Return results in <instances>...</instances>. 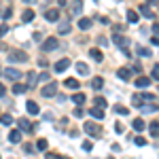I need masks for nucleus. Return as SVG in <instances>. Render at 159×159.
I'll use <instances>...</instances> for the list:
<instances>
[{"mask_svg": "<svg viewBox=\"0 0 159 159\" xmlns=\"http://www.w3.org/2000/svg\"><path fill=\"white\" fill-rule=\"evenodd\" d=\"M155 98L157 96H153V93H136L134 98H132V102H134V106L142 108L144 104H155Z\"/></svg>", "mask_w": 159, "mask_h": 159, "instance_id": "nucleus-1", "label": "nucleus"}, {"mask_svg": "<svg viewBox=\"0 0 159 159\" xmlns=\"http://www.w3.org/2000/svg\"><path fill=\"white\" fill-rule=\"evenodd\" d=\"M83 129H85L91 138H100V136H102V129H100L93 121H85V123H83Z\"/></svg>", "mask_w": 159, "mask_h": 159, "instance_id": "nucleus-2", "label": "nucleus"}, {"mask_svg": "<svg viewBox=\"0 0 159 159\" xmlns=\"http://www.w3.org/2000/svg\"><path fill=\"white\" fill-rule=\"evenodd\" d=\"M43 98H55L57 96V83L55 81H51V83H47V85L43 87Z\"/></svg>", "mask_w": 159, "mask_h": 159, "instance_id": "nucleus-3", "label": "nucleus"}, {"mask_svg": "<svg viewBox=\"0 0 159 159\" xmlns=\"http://www.w3.org/2000/svg\"><path fill=\"white\" fill-rule=\"evenodd\" d=\"M112 43H115V45H117V47H119L123 53H127V47H129V38L121 36V34H115V36H112Z\"/></svg>", "mask_w": 159, "mask_h": 159, "instance_id": "nucleus-4", "label": "nucleus"}, {"mask_svg": "<svg viewBox=\"0 0 159 159\" xmlns=\"http://www.w3.org/2000/svg\"><path fill=\"white\" fill-rule=\"evenodd\" d=\"M9 61H28V53L21 49H13L9 51Z\"/></svg>", "mask_w": 159, "mask_h": 159, "instance_id": "nucleus-5", "label": "nucleus"}, {"mask_svg": "<svg viewBox=\"0 0 159 159\" xmlns=\"http://www.w3.org/2000/svg\"><path fill=\"white\" fill-rule=\"evenodd\" d=\"M57 47H60L57 45V38H47V40H43V47L40 49L43 51H55Z\"/></svg>", "mask_w": 159, "mask_h": 159, "instance_id": "nucleus-6", "label": "nucleus"}, {"mask_svg": "<svg viewBox=\"0 0 159 159\" xmlns=\"http://www.w3.org/2000/svg\"><path fill=\"white\" fill-rule=\"evenodd\" d=\"M4 76H7L9 81H15V83H17V81L21 79V72H19L17 68H7V70H4Z\"/></svg>", "mask_w": 159, "mask_h": 159, "instance_id": "nucleus-7", "label": "nucleus"}, {"mask_svg": "<svg viewBox=\"0 0 159 159\" xmlns=\"http://www.w3.org/2000/svg\"><path fill=\"white\" fill-rule=\"evenodd\" d=\"M70 64H72V61L68 60V57H61L60 61H55V66H53V70H55V72H64V70H66V68H68Z\"/></svg>", "mask_w": 159, "mask_h": 159, "instance_id": "nucleus-8", "label": "nucleus"}, {"mask_svg": "<svg viewBox=\"0 0 159 159\" xmlns=\"http://www.w3.org/2000/svg\"><path fill=\"white\" fill-rule=\"evenodd\" d=\"M17 125H19V129H21V132L32 134V123L28 121V119H17Z\"/></svg>", "mask_w": 159, "mask_h": 159, "instance_id": "nucleus-9", "label": "nucleus"}, {"mask_svg": "<svg viewBox=\"0 0 159 159\" xmlns=\"http://www.w3.org/2000/svg\"><path fill=\"white\" fill-rule=\"evenodd\" d=\"M45 19H47V21H57V19H60V11H57V9H49V11L45 13Z\"/></svg>", "mask_w": 159, "mask_h": 159, "instance_id": "nucleus-10", "label": "nucleus"}, {"mask_svg": "<svg viewBox=\"0 0 159 159\" xmlns=\"http://www.w3.org/2000/svg\"><path fill=\"white\" fill-rule=\"evenodd\" d=\"M134 83H136V87L144 89V87H148V85H151V79H148V76H138V79H136Z\"/></svg>", "mask_w": 159, "mask_h": 159, "instance_id": "nucleus-11", "label": "nucleus"}, {"mask_svg": "<svg viewBox=\"0 0 159 159\" xmlns=\"http://www.w3.org/2000/svg\"><path fill=\"white\" fill-rule=\"evenodd\" d=\"M9 140H11L13 144H19V142H21V132H19V129H13L11 134H9Z\"/></svg>", "mask_w": 159, "mask_h": 159, "instance_id": "nucleus-12", "label": "nucleus"}, {"mask_svg": "<svg viewBox=\"0 0 159 159\" xmlns=\"http://www.w3.org/2000/svg\"><path fill=\"white\" fill-rule=\"evenodd\" d=\"M83 13V2L81 0H72V13L70 15H81Z\"/></svg>", "mask_w": 159, "mask_h": 159, "instance_id": "nucleus-13", "label": "nucleus"}, {"mask_svg": "<svg viewBox=\"0 0 159 159\" xmlns=\"http://www.w3.org/2000/svg\"><path fill=\"white\" fill-rule=\"evenodd\" d=\"M117 76H119L121 81H129V79H132V72H129L127 68H119V70H117Z\"/></svg>", "mask_w": 159, "mask_h": 159, "instance_id": "nucleus-14", "label": "nucleus"}, {"mask_svg": "<svg viewBox=\"0 0 159 159\" xmlns=\"http://www.w3.org/2000/svg\"><path fill=\"white\" fill-rule=\"evenodd\" d=\"M64 83H66V87H68V89H79V87H81V83H79V79H74V76H70V79H66Z\"/></svg>", "mask_w": 159, "mask_h": 159, "instance_id": "nucleus-15", "label": "nucleus"}, {"mask_svg": "<svg viewBox=\"0 0 159 159\" xmlns=\"http://www.w3.org/2000/svg\"><path fill=\"white\" fill-rule=\"evenodd\" d=\"M25 108H28V112H30V115H38V112H40L38 104H36V102H32V100H30V102L25 104Z\"/></svg>", "mask_w": 159, "mask_h": 159, "instance_id": "nucleus-16", "label": "nucleus"}, {"mask_svg": "<svg viewBox=\"0 0 159 159\" xmlns=\"http://www.w3.org/2000/svg\"><path fill=\"white\" fill-rule=\"evenodd\" d=\"M140 13H142L144 17H148V19H155V13L151 11V7H148V4H142V7H140Z\"/></svg>", "mask_w": 159, "mask_h": 159, "instance_id": "nucleus-17", "label": "nucleus"}, {"mask_svg": "<svg viewBox=\"0 0 159 159\" xmlns=\"http://www.w3.org/2000/svg\"><path fill=\"white\" fill-rule=\"evenodd\" d=\"M76 72L83 74V76H87V74H89V66L83 64V61H79V64H76Z\"/></svg>", "mask_w": 159, "mask_h": 159, "instance_id": "nucleus-18", "label": "nucleus"}, {"mask_svg": "<svg viewBox=\"0 0 159 159\" xmlns=\"http://www.w3.org/2000/svg\"><path fill=\"white\" fill-rule=\"evenodd\" d=\"M79 28H81V30H89V28H91V19H89V17H81V19H79Z\"/></svg>", "mask_w": 159, "mask_h": 159, "instance_id": "nucleus-19", "label": "nucleus"}, {"mask_svg": "<svg viewBox=\"0 0 159 159\" xmlns=\"http://www.w3.org/2000/svg\"><path fill=\"white\" fill-rule=\"evenodd\" d=\"M72 100H74V104H76V106H83V104H85V93H74L72 96Z\"/></svg>", "mask_w": 159, "mask_h": 159, "instance_id": "nucleus-20", "label": "nucleus"}, {"mask_svg": "<svg viewBox=\"0 0 159 159\" xmlns=\"http://www.w3.org/2000/svg\"><path fill=\"white\" fill-rule=\"evenodd\" d=\"M89 115H91L93 119H104V110H102V108H96V106L89 110Z\"/></svg>", "mask_w": 159, "mask_h": 159, "instance_id": "nucleus-21", "label": "nucleus"}, {"mask_svg": "<svg viewBox=\"0 0 159 159\" xmlns=\"http://www.w3.org/2000/svg\"><path fill=\"white\" fill-rule=\"evenodd\" d=\"M138 19H140L138 11H127V21L129 24H138Z\"/></svg>", "mask_w": 159, "mask_h": 159, "instance_id": "nucleus-22", "label": "nucleus"}, {"mask_svg": "<svg viewBox=\"0 0 159 159\" xmlns=\"http://www.w3.org/2000/svg\"><path fill=\"white\" fill-rule=\"evenodd\" d=\"M91 87H93L96 91H98V89H102V87H104V79H102V76H96V79L91 81Z\"/></svg>", "mask_w": 159, "mask_h": 159, "instance_id": "nucleus-23", "label": "nucleus"}, {"mask_svg": "<svg viewBox=\"0 0 159 159\" xmlns=\"http://www.w3.org/2000/svg\"><path fill=\"white\" fill-rule=\"evenodd\" d=\"M89 55H91V60H96V61L104 60V55H102V51H100V49H91V51H89Z\"/></svg>", "mask_w": 159, "mask_h": 159, "instance_id": "nucleus-24", "label": "nucleus"}, {"mask_svg": "<svg viewBox=\"0 0 159 159\" xmlns=\"http://www.w3.org/2000/svg\"><path fill=\"white\" fill-rule=\"evenodd\" d=\"M32 19H34V13L30 11V9H25L24 15H21V21H24V24H28V21H32Z\"/></svg>", "mask_w": 159, "mask_h": 159, "instance_id": "nucleus-25", "label": "nucleus"}, {"mask_svg": "<svg viewBox=\"0 0 159 159\" xmlns=\"http://www.w3.org/2000/svg\"><path fill=\"white\" fill-rule=\"evenodd\" d=\"M25 91H28V87L21 85V83H15L13 85V93H25Z\"/></svg>", "mask_w": 159, "mask_h": 159, "instance_id": "nucleus-26", "label": "nucleus"}, {"mask_svg": "<svg viewBox=\"0 0 159 159\" xmlns=\"http://www.w3.org/2000/svg\"><path fill=\"white\" fill-rule=\"evenodd\" d=\"M25 87H28V89H30V87H36V74H34V72L28 74V85H25Z\"/></svg>", "mask_w": 159, "mask_h": 159, "instance_id": "nucleus-27", "label": "nucleus"}, {"mask_svg": "<svg viewBox=\"0 0 159 159\" xmlns=\"http://www.w3.org/2000/svg\"><path fill=\"white\" fill-rule=\"evenodd\" d=\"M47 147H49V142H47L45 138H40V140L36 142V148H38V151H47Z\"/></svg>", "mask_w": 159, "mask_h": 159, "instance_id": "nucleus-28", "label": "nucleus"}, {"mask_svg": "<svg viewBox=\"0 0 159 159\" xmlns=\"http://www.w3.org/2000/svg\"><path fill=\"white\" fill-rule=\"evenodd\" d=\"M57 32H60V34H68V32H70V24H68V21H66V24H60Z\"/></svg>", "mask_w": 159, "mask_h": 159, "instance_id": "nucleus-29", "label": "nucleus"}, {"mask_svg": "<svg viewBox=\"0 0 159 159\" xmlns=\"http://www.w3.org/2000/svg\"><path fill=\"white\" fill-rule=\"evenodd\" d=\"M134 129L136 132H142L144 129V121L142 119H134Z\"/></svg>", "mask_w": 159, "mask_h": 159, "instance_id": "nucleus-30", "label": "nucleus"}, {"mask_svg": "<svg viewBox=\"0 0 159 159\" xmlns=\"http://www.w3.org/2000/svg\"><path fill=\"white\" fill-rule=\"evenodd\" d=\"M151 79L157 81L159 79V64H153V70H151Z\"/></svg>", "mask_w": 159, "mask_h": 159, "instance_id": "nucleus-31", "label": "nucleus"}, {"mask_svg": "<svg viewBox=\"0 0 159 159\" xmlns=\"http://www.w3.org/2000/svg\"><path fill=\"white\" fill-rule=\"evenodd\" d=\"M96 108H102V110L106 108V100L102 98V96H98V98H96Z\"/></svg>", "mask_w": 159, "mask_h": 159, "instance_id": "nucleus-32", "label": "nucleus"}, {"mask_svg": "<svg viewBox=\"0 0 159 159\" xmlns=\"http://www.w3.org/2000/svg\"><path fill=\"white\" fill-rule=\"evenodd\" d=\"M0 123H2V125H11L13 117H11V115H2V117H0Z\"/></svg>", "mask_w": 159, "mask_h": 159, "instance_id": "nucleus-33", "label": "nucleus"}, {"mask_svg": "<svg viewBox=\"0 0 159 159\" xmlns=\"http://www.w3.org/2000/svg\"><path fill=\"white\" fill-rule=\"evenodd\" d=\"M136 51H138L142 57H151V51H148L147 47H136Z\"/></svg>", "mask_w": 159, "mask_h": 159, "instance_id": "nucleus-34", "label": "nucleus"}, {"mask_svg": "<svg viewBox=\"0 0 159 159\" xmlns=\"http://www.w3.org/2000/svg\"><path fill=\"white\" fill-rule=\"evenodd\" d=\"M115 112H117V115H127L129 110L125 108V106H121V104H115Z\"/></svg>", "mask_w": 159, "mask_h": 159, "instance_id": "nucleus-35", "label": "nucleus"}, {"mask_svg": "<svg viewBox=\"0 0 159 159\" xmlns=\"http://www.w3.org/2000/svg\"><path fill=\"white\" fill-rule=\"evenodd\" d=\"M157 129H159V123H157V121H153V123H151V136H153V138L157 136Z\"/></svg>", "mask_w": 159, "mask_h": 159, "instance_id": "nucleus-36", "label": "nucleus"}, {"mask_svg": "<svg viewBox=\"0 0 159 159\" xmlns=\"http://www.w3.org/2000/svg\"><path fill=\"white\" fill-rule=\"evenodd\" d=\"M91 148H93V144H91L89 140H85V142H83V151H85V153H91Z\"/></svg>", "mask_w": 159, "mask_h": 159, "instance_id": "nucleus-37", "label": "nucleus"}, {"mask_svg": "<svg viewBox=\"0 0 159 159\" xmlns=\"http://www.w3.org/2000/svg\"><path fill=\"white\" fill-rule=\"evenodd\" d=\"M36 81H47V83H49L51 79H49V72H43V74H38L36 76Z\"/></svg>", "mask_w": 159, "mask_h": 159, "instance_id": "nucleus-38", "label": "nucleus"}, {"mask_svg": "<svg viewBox=\"0 0 159 159\" xmlns=\"http://www.w3.org/2000/svg\"><path fill=\"white\" fill-rule=\"evenodd\" d=\"M72 115H74V117H79V119H83V108H81V106H76Z\"/></svg>", "mask_w": 159, "mask_h": 159, "instance_id": "nucleus-39", "label": "nucleus"}, {"mask_svg": "<svg viewBox=\"0 0 159 159\" xmlns=\"http://www.w3.org/2000/svg\"><path fill=\"white\" fill-rule=\"evenodd\" d=\"M129 72H134V74H140V72H142V66H140V64H136V66H132V70H129Z\"/></svg>", "mask_w": 159, "mask_h": 159, "instance_id": "nucleus-40", "label": "nucleus"}, {"mask_svg": "<svg viewBox=\"0 0 159 159\" xmlns=\"http://www.w3.org/2000/svg\"><path fill=\"white\" fill-rule=\"evenodd\" d=\"M134 142H136V144H138V147H144V144H147V140H144L142 136H138V138H136Z\"/></svg>", "mask_w": 159, "mask_h": 159, "instance_id": "nucleus-41", "label": "nucleus"}, {"mask_svg": "<svg viewBox=\"0 0 159 159\" xmlns=\"http://www.w3.org/2000/svg\"><path fill=\"white\" fill-rule=\"evenodd\" d=\"M11 9H4V11H2V13H0V15H2V19H9V17H11Z\"/></svg>", "mask_w": 159, "mask_h": 159, "instance_id": "nucleus-42", "label": "nucleus"}, {"mask_svg": "<svg viewBox=\"0 0 159 159\" xmlns=\"http://www.w3.org/2000/svg\"><path fill=\"white\" fill-rule=\"evenodd\" d=\"M7 32H9V25H7V24H2V25H0V36H4Z\"/></svg>", "mask_w": 159, "mask_h": 159, "instance_id": "nucleus-43", "label": "nucleus"}, {"mask_svg": "<svg viewBox=\"0 0 159 159\" xmlns=\"http://www.w3.org/2000/svg\"><path fill=\"white\" fill-rule=\"evenodd\" d=\"M115 129H117V134H121V132H123V123L117 121V123H115Z\"/></svg>", "mask_w": 159, "mask_h": 159, "instance_id": "nucleus-44", "label": "nucleus"}, {"mask_svg": "<svg viewBox=\"0 0 159 159\" xmlns=\"http://www.w3.org/2000/svg\"><path fill=\"white\" fill-rule=\"evenodd\" d=\"M45 159H61V157H60V155H55V153H47Z\"/></svg>", "mask_w": 159, "mask_h": 159, "instance_id": "nucleus-45", "label": "nucleus"}, {"mask_svg": "<svg viewBox=\"0 0 159 159\" xmlns=\"http://www.w3.org/2000/svg\"><path fill=\"white\" fill-rule=\"evenodd\" d=\"M24 151H25V153H28V155H30V153L34 151V147H32V144H24Z\"/></svg>", "mask_w": 159, "mask_h": 159, "instance_id": "nucleus-46", "label": "nucleus"}, {"mask_svg": "<svg viewBox=\"0 0 159 159\" xmlns=\"http://www.w3.org/2000/svg\"><path fill=\"white\" fill-rule=\"evenodd\" d=\"M157 32H159V25L153 24V36H157Z\"/></svg>", "mask_w": 159, "mask_h": 159, "instance_id": "nucleus-47", "label": "nucleus"}, {"mask_svg": "<svg viewBox=\"0 0 159 159\" xmlns=\"http://www.w3.org/2000/svg\"><path fill=\"white\" fill-rule=\"evenodd\" d=\"M4 93H7V89H4V85L0 83V96H4Z\"/></svg>", "mask_w": 159, "mask_h": 159, "instance_id": "nucleus-48", "label": "nucleus"}, {"mask_svg": "<svg viewBox=\"0 0 159 159\" xmlns=\"http://www.w3.org/2000/svg\"><path fill=\"white\" fill-rule=\"evenodd\" d=\"M148 4H153V7H155V4H157V0H148Z\"/></svg>", "mask_w": 159, "mask_h": 159, "instance_id": "nucleus-49", "label": "nucleus"}, {"mask_svg": "<svg viewBox=\"0 0 159 159\" xmlns=\"http://www.w3.org/2000/svg\"><path fill=\"white\" fill-rule=\"evenodd\" d=\"M57 2H60V7H64V4H66V0H57Z\"/></svg>", "mask_w": 159, "mask_h": 159, "instance_id": "nucleus-50", "label": "nucleus"}, {"mask_svg": "<svg viewBox=\"0 0 159 159\" xmlns=\"http://www.w3.org/2000/svg\"><path fill=\"white\" fill-rule=\"evenodd\" d=\"M2 47H4V45H2V43H0V49H2Z\"/></svg>", "mask_w": 159, "mask_h": 159, "instance_id": "nucleus-51", "label": "nucleus"}, {"mask_svg": "<svg viewBox=\"0 0 159 159\" xmlns=\"http://www.w3.org/2000/svg\"><path fill=\"white\" fill-rule=\"evenodd\" d=\"M24 2H25V4H28V2H30V0H24Z\"/></svg>", "mask_w": 159, "mask_h": 159, "instance_id": "nucleus-52", "label": "nucleus"}, {"mask_svg": "<svg viewBox=\"0 0 159 159\" xmlns=\"http://www.w3.org/2000/svg\"><path fill=\"white\" fill-rule=\"evenodd\" d=\"M108 159H115V157H108Z\"/></svg>", "mask_w": 159, "mask_h": 159, "instance_id": "nucleus-53", "label": "nucleus"}, {"mask_svg": "<svg viewBox=\"0 0 159 159\" xmlns=\"http://www.w3.org/2000/svg\"><path fill=\"white\" fill-rule=\"evenodd\" d=\"M117 2H121V0H117Z\"/></svg>", "mask_w": 159, "mask_h": 159, "instance_id": "nucleus-54", "label": "nucleus"}, {"mask_svg": "<svg viewBox=\"0 0 159 159\" xmlns=\"http://www.w3.org/2000/svg\"><path fill=\"white\" fill-rule=\"evenodd\" d=\"M64 159H66V157H64Z\"/></svg>", "mask_w": 159, "mask_h": 159, "instance_id": "nucleus-55", "label": "nucleus"}]
</instances>
